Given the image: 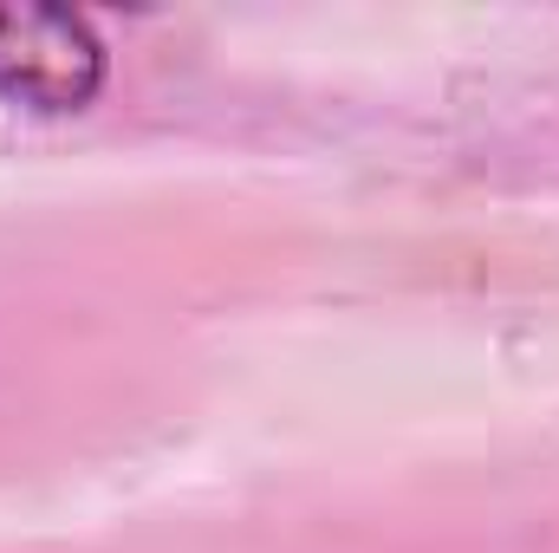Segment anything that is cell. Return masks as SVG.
Returning a JSON list of instances; mask_svg holds the SVG:
<instances>
[{"label":"cell","mask_w":559,"mask_h":553,"mask_svg":"<svg viewBox=\"0 0 559 553\" xmlns=\"http://www.w3.org/2000/svg\"><path fill=\"white\" fill-rule=\"evenodd\" d=\"M105 85V46L79 13H0V98L26 111H79Z\"/></svg>","instance_id":"6da1fadb"}]
</instances>
